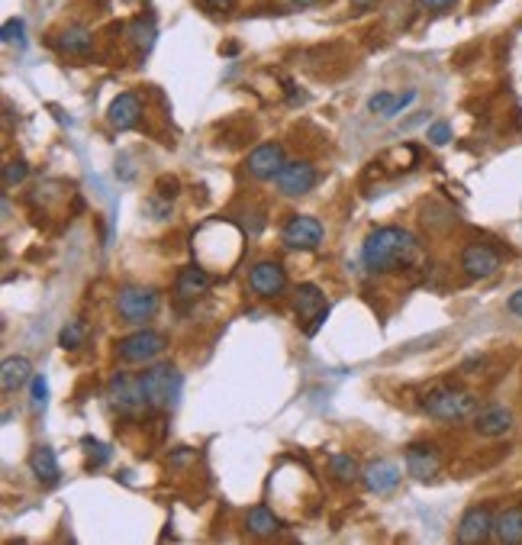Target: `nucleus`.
<instances>
[{"label": "nucleus", "mask_w": 522, "mask_h": 545, "mask_svg": "<svg viewBox=\"0 0 522 545\" xmlns=\"http://www.w3.org/2000/svg\"><path fill=\"white\" fill-rule=\"evenodd\" d=\"M416 259H419V242H416L413 232L400 230V226H381L361 246V261L374 275L410 268Z\"/></svg>", "instance_id": "nucleus-1"}, {"label": "nucleus", "mask_w": 522, "mask_h": 545, "mask_svg": "<svg viewBox=\"0 0 522 545\" xmlns=\"http://www.w3.org/2000/svg\"><path fill=\"white\" fill-rule=\"evenodd\" d=\"M423 410L438 422H461V420H468V416H474L477 397L471 391H461V387L438 385L426 391Z\"/></svg>", "instance_id": "nucleus-2"}, {"label": "nucleus", "mask_w": 522, "mask_h": 545, "mask_svg": "<svg viewBox=\"0 0 522 545\" xmlns=\"http://www.w3.org/2000/svg\"><path fill=\"white\" fill-rule=\"evenodd\" d=\"M142 391H146V404L152 410H168L181 391V375L175 365H155L142 375Z\"/></svg>", "instance_id": "nucleus-3"}, {"label": "nucleus", "mask_w": 522, "mask_h": 545, "mask_svg": "<svg viewBox=\"0 0 522 545\" xmlns=\"http://www.w3.org/2000/svg\"><path fill=\"white\" fill-rule=\"evenodd\" d=\"M168 349V336L158 330H139L130 332L116 342V355L120 361H130V365H139V361H152Z\"/></svg>", "instance_id": "nucleus-4"}, {"label": "nucleus", "mask_w": 522, "mask_h": 545, "mask_svg": "<svg viewBox=\"0 0 522 545\" xmlns=\"http://www.w3.org/2000/svg\"><path fill=\"white\" fill-rule=\"evenodd\" d=\"M116 310L126 322H146L158 310V291L155 287H123L116 297Z\"/></svg>", "instance_id": "nucleus-5"}, {"label": "nucleus", "mask_w": 522, "mask_h": 545, "mask_svg": "<svg viewBox=\"0 0 522 545\" xmlns=\"http://www.w3.org/2000/svg\"><path fill=\"white\" fill-rule=\"evenodd\" d=\"M287 249H300V252H313L323 242V223L310 213H297L287 220V226L281 230Z\"/></svg>", "instance_id": "nucleus-6"}, {"label": "nucleus", "mask_w": 522, "mask_h": 545, "mask_svg": "<svg viewBox=\"0 0 522 545\" xmlns=\"http://www.w3.org/2000/svg\"><path fill=\"white\" fill-rule=\"evenodd\" d=\"M316 181H320V171L313 168V161H287L284 168H281V175L274 177L277 191L284 194V197H303V194H310L316 187Z\"/></svg>", "instance_id": "nucleus-7"}, {"label": "nucleus", "mask_w": 522, "mask_h": 545, "mask_svg": "<svg viewBox=\"0 0 522 545\" xmlns=\"http://www.w3.org/2000/svg\"><path fill=\"white\" fill-rule=\"evenodd\" d=\"M107 397H110V404H113L120 413H126V416H132V413H139L142 407H148L146 404V391H142V377H132V375H120L110 381V387H107Z\"/></svg>", "instance_id": "nucleus-8"}, {"label": "nucleus", "mask_w": 522, "mask_h": 545, "mask_svg": "<svg viewBox=\"0 0 522 545\" xmlns=\"http://www.w3.org/2000/svg\"><path fill=\"white\" fill-rule=\"evenodd\" d=\"M293 310H297L300 320H310L307 322V332L313 336L323 320L329 316V304H326V294L320 291L316 285H300L297 287V297H293Z\"/></svg>", "instance_id": "nucleus-9"}, {"label": "nucleus", "mask_w": 522, "mask_h": 545, "mask_svg": "<svg viewBox=\"0 0 522 545\" xmlns=\"http://www.w3.org/2000/svg\"><path fill=\"white\" fill-rule=\"evenodd\" d=\"M500 252L493 246H487V242H471V246H464V252H461V268H464V275L468 277H493L500 271Z\"/></svg>", "instance_id": "nucleus-10"}, {"label": "nucleus", "mask_w": 522, "mask_h": 545, "mask_svg": "<svg viewBox=\"0 0 522 545\" xmlns=\"http://www.w3.org/2000/svg\"><path fill=\"white\" fill-rule=\"evenodd\" d=\"M284 165H287V159H284V146H281V142H261V146L255 149L246 161L248 175L258 177V181H271V177H277Z\"/></svg>", "instance_id": "nucleus-11"}, {"label": "nucleus", "mask_w": 522, "mask_h": 545, "mask_svg": "<svg viewBox=\"0 0 522 545\" xmlns=\"http://www.w3.org/2000/svg\"><path fill=\"white\" fill-rule=\"evenodd\" d=\"M493 510L487 507H471L468 513L461 516V522H458V542L461 545H481V542H487V539L493 536Z\"/></svg>", "instance_id": "nucleus-12"}, {"label": "nucleus", "mask_w": 522, "mask_h": 545, "mask_svg": "<svg viewBox=\"0 0 522 545\" xmlns=\"http://www.w3.org/2000/svg\"><path fill=\"white\" fill-rule=\"evenodd\" d=\"M248 287H252L258 297H277V294L287 287V271L281 261H258L248 275Z\"/></svg>", "instance_id": "nucleus-13"}, {"label": "nucleus", "mask_w": 522, "mask_h": 545, "mask_svg": "<svg viewBox=\"0 0 522 545\" xmlns=\"http://www.w3.org/2000/svg\"><path fill=\"white\" fill-rule=\"evenodd\" d=\"M438 468H442V455L432 442H413L407 449V471L413 477L426 481V477H436Z\"/></svg>", "instance_id": "nucleus-14"}, {"label": "nucleus", "mask_w": 522, "mask_h": 545, "mask_svg": "<svg viewBox=\"0 0 522 545\" xmlns=\"http://www.w3.org/2000/svg\"><path fill=\"white\" fill-rule=\"evenodd\" d=\"M107 120L113 130H132V126H139V120H142V100H139L136 94H120V97L110 104Z\"/></svg>", "instance_id": "nucleus-15"}, {"label": "nucleus", "mask_w": 522, "mask_h": 545, "mask_svg": "<svg viewBox=\"0 0 522 545\" xmlns=\"http://www.w3.org/2000/svg\"><path fill=\"white\" fill-rule=\"evenodd\" d=\"M509 430H513V410H507V407H487L474 416L477 436L497 439V436H507Z\"/></svg>", "instance_id": "nucleus-16"}, {"label": "nucleus", "mask_w": 522, "mask_h": 545, "mask_svg": "<svg viewBox=\"0 0 522 545\" xmlns=\"http://www.w3.org/2000/svg\"><path fill=\"white\" fill-rule=\"evenodd\" d=\"M361 481H364V487H368L371 494H387L400 484V468L393 461H384V459L371 461L368 468L361 471Z\"/></svg>", "instance_id": "nucleus-17"}, {"label": "nucleus", "mask_w": 522, "mask_h": 545, "mask_svg": "<svg viewBox=\"0 0 522 545\" xmlns=\"http://www.w3.org/2000/svg\"><path fill=\"white\" fill-rule=\"evenodd\" d=\"M26 381H32L30 359H23V355H10V359H4V365H0V387H4V394L20 391Z\"/></svg>", "instance_id": "nucleus-18"}, {"label": "nucleus", "mask_w": 522, "mask_h": 545, "mask_svg": "<svg viewBox=\"0 0 522 545\" xmlns=\"http://www.w3.org/2000/svg\"><path fill=\"white\" fill-rule=\"evenodd\" d=\"M493 539H497V542H503V545L522 542V504L500 510L497 520H493Z\"/></svg>", "instance_id": "nucleus-19"}, {"label": "nucleus", "mask_w": 522, "mask_h": 545, "mask_svg": "<svg viewBox=\"0 0 522 545\" xmlns=\"http://www.w3.org/2000/svg\"><path fill=\"white\" fill-rule=\"evenodd\" d=\"M210 291V275L203 268H197V265H187V268H181V275H177V297L181 300H197L203 297V294Z\"/></svg>", "instance_id": "nucleus-20"}, {"label": "nucleus", "mask_w": 522, "mask_h": 545, "mask_svg": "<svg viewBox=\"0 0 522 545\" xmlns=\"http://www.w3.org/2000/svg\"><path fill=\"white\" fill-rule=\"evenodd\" d=\"M30 471L36 475L39 484H55L58 481V459H55V452L49 446H36L30 455Z\"/></svg>", "instance_id": "nucleus-21"}, {"label": "nucleus", "mask_w": 522, "mask_h": 545, "mask_svg": "<svg viewBox=\"0 0 522 545\" xmlns=\"http://www.w3.org/2000/svg\"><path fill=\"white\" fill-rule=\"evenodd\" d=\"M413 100H416V91H407V94L377 91L374 97L368 100V110L371 114H381V116H387V120H393V116H397L403 107H410Z\"/></svg>", "instance_id": "nucleus-22"}, {"label": "nucleus", "mask_w": 522, "mask_h": 545, "mask_svg": "<svg viewBox=\"0 0 522 545\" xmlns=\"http://www.w3.org/2000/svg\"><path fill=\"white\" fill-rule=\"evenodd\" d=\"M58 49L68 55H91L94 36L85 26H68V30H62V36H58Z\"/></svg>", "instance_id": "nucleus-23"}, {"label": "nucleus", "mask_w": 522, "mask_h": 545, "mask_svg": "<svg viewBox=\"0 0 522 545\" xmlns=\"http://www.w3.org/2000/svg\"><path fill=\"white\" fill-rule=\"evenodd\" d=\"M277 526H281V520H277L274 513H271L268 507H252L246 516V530L252 532V536L265 539V536H274Z\"/></svg>", "instance_id": "nucleus-24"}, {"label": "nucleus", "mask_w": 522, "mask_h": 545, "mask_svg": "<svg viewBox=\"0 0 522 545\" xmlns=\"http://www.w3.org/2000/svg\"><path fill=\"white\" fill-rule=\"evenodd\" d=\"M155 36H158V30H155V16H136V20H132L130 39L139 52H148V49L155 46Z\"/></svg>", "instance_id": "nucleus-25"}, {"label": "nucleus", "mask_w": 522, "mask_h": 545, "mask_svg": "<svg viewBox=\"0 0 522 545\" xmlns=\"http://www.w3.org/2000/svg\"><path fill=\"white\" fill-rule=\"evenodd\" d=\"M329 475L336 477L338 484H355L361 477V468L352 455L336 452V455H329Z\"/></svg>", "instance_id": "nucleus-26"}, {"label": "nucleus", "mask_w": 522, "mask_h": 545, "mask_svg": "<svg viewBox=\"0 0 522 545\" xmlns=\"http://www.w3.org/2000/svg\"><path fill=\"white\" fill-rule=\"evenodd\" d=\"M58 346H62L65 352H75V349L85 346V322H68L62 330V336H58Z\"/></svg>", "instance_id": "nucleus-27"}, {"label": "nucleus", "mask_w": 522, "mask_h": 545, "mask_svg": "<svg viewBox=\"0 0 522 545\" xmlns=\"http://www.w3.org/2000/svg\"><path fill=\"white\" fill-rule=\"evenodd\" d=\"M26 175H30V165H26L23 159H16V161H7L4 165V185L14 187V185H23Z\"/></svg>", "instance_id": "nucleus-28"}, {"label": "nucleus", "mask_w": 522, "mask_h": 545, "mask_svg": "<svg viewBox=\"0 0 522 545\" xmlns=\"http://www.w3.org/2000/svg\"><path fill=\"white\" fill-rule=\"evenodd\" d=\"M30 404H32V410H36V413H42V410H46V404H49V381L42 375H32V397H30Z\"/></svg>", "instance_id": "nucleus-29"}, {"label": "nucleus", "mask_w": 522, "mask_h": 545, "mask_svg": "<svg viewBox=\"0 0 522 545\" xmlns=\"http://www.w3.org/2000/svg\"><path fill=\"white\" fill-rule=\"evenodd\" d=\"M85 449L91 452V461H87V468H100L104 461L110 459V449L100 446V442H94V439H85Z\"/></svg>", "instance_id": "nucleus-30"}, {"label": "nucleus", "mask_w": 522, "mask_h": 545, "mask_svg": "<svg viewBox=\"0 0 522 545\" xmlns=\"http://www.w3.org/2000/svg\"><path fill=\"white\" fill-rule=\"evenodd\" d=\"M158 197H165V200H175L177 194H181V181L177 177H158Z\"/></svg>", "instance_id": "nucleus-31"}, {"label": "nucleus", "mask_w": 522, "mask_h": 545, "mask_svg": "<svg viewBox=\"0 0 522 545\" xmlns=\"http://www.w3.org/2000/svg\"><path fill=\"white\" fill-rule=\"evenodd\" d=\"M448 139H452V126H448V123H432L429 126V142H432V146H446Z\"/></svg>", "instance_id": "nucleus-32"}, {"label": "nucleus", "mask_w": 522, "mask_h": 545, "mask_svg": "<svg viewBox=\"0 0 522 545\" xmlns=\"http://www.w3.org/2000/svg\"><path fill=\"white\" fill-rule=\"evenodd\" d=\"M23 20H7V23H4V42H20V39H23Z\"/></svg>", "instance_id": "nucleus-33"}, {"label": "nucleus", "mask_w": 522, "mask_h": 545, "mask_svg": "<svg viewBox=\"0 0 522 545\" xmlns=\"http://www.w3.org/2000/svg\"><path fill=\"white\" fill-rule=\"evenodd\" d=\"M419 7L423 10H448V7H454V0H416Z\"/></svg>", "instance_id": "nucleus-34"}, {"label": "nucleus", "mask_w": 522, "mask_h": 545, "mask_svg": "<svg viewBox=\"0 0 522 545\" xmlns=\"http://www.w3.org/2000/svg\"><path fill=\"white\" fill-rule=\"evenodd\" d=\"M207 7L216 10V14H230L236 7V0H207Z\"/></svg>", "instance_id": "nucleus-35"}, {"label": "nucleus", "mask_w": 522, "mask_h": 545, "mask_svg": "<svg viewBox=\"0 0 522 545\" xmlns=\"http://www.w3.org/2000/svg\"><path fill=\"white\" fill-rule=\"evenodd\" d=\"M146 210H152L155 220H165V216H168V210H171V204H155V200H148Z\"/></svg>", "instance_id": "nucleus-36"}, {"label": "nucleus", "mask_w": 522, "mask_h": 545, "mask_svg": "<svg viewBox=\"0 0 522 545\" xmlns=\"http://www.w3.org/2000/svg\"><path fill=\"white\" fill-rule=\"evenodd\" d=\"M507 310H509L513 316H522V291H516L513 297L507 300Z\"/></svg>", "instance_id": "nucleus-37"}, {"label": "nucleus", "mask_w": 522, "mask_h": 545, "mask_svg": "<svg viewBox=\"0 0 522 545\" xmlns=\"http://www.w3.org/2000/svg\"><path fill=\"white\" fill-rule=\"evenodd\" d=\"M191 459H194V452H177V455H171V465H175V468H181V465H187Z\"/></svg>", "instance_id": "nucleus-38"}, {"label": "nucleus", "mask_w": 522, "mask_h": 545, "mask_svg": "<svg viewBox=\"0 0 522 545\" xmlns=\"http://www.w3.org/2000/svg\"><path fill=\"white\" fill-rule=\"evenodd\" d=\"M355 4V10H358V14H364V10H371V7H377V0H352Z\"/></svg>", "instance_id": "nucleus-39"}, {"label": "nucleus", "mask_w": 522, "mask_h": 545, "mask_svg": "<svg viewBox=\"0 0 522 545\" xmlns=\"http://www.w3.org/2000/svg\"><path fill=\"white\" fill-rule=\"evenodd\" d=\"M297 7H313V4H320V0H293Z\"/></svg>", "instance_id": "nucleus-40"}]
</instances>
